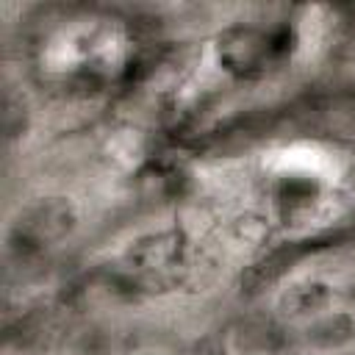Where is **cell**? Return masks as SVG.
Returning <instances> with one entry per match:
<instances>
[{"label": "cell", "instance_id": "3", "mask_svg": "<svg viewBox=\"0 0 355 355\" xmlns=\"http://www.w3.org/2000/svg\"><path fill=\"white\" fill-rule=\"evenodd\" d=\"M180 258V239L178 233H164V236H155L150 241H141L133 252H130V261L144 269V272H164L169 266H175Z\"/></svg>", "mask_w": 355, "mask_h": 355}, {"label": "cell", "instance_id": "2", "mask_svg": "<svg viewBox=\"0 0 355 355\" xmlns=\"http://www.w3.org/2000/svg\"><path fill=\"white\" fill-rule=\"evenodd\" d=\"M216 53H219V64L236 78H255L266 69L269 61H275L269 53L266 33L244 25L227 28L216 42Z\"/></svg>", "mask_w": 355, "mask_h": 355}, {"label": "cell", "instance_id": "1", "mask_svg": "<svg viewBox=\"0 0 355 355\" xmlns=\"http://www.w3.org/2000/svg\"><path fill=\"white\" fill-rule=\"evenodd\" d=\"M72 222L75 216L67 200H58V197L39 200L25 214H19L14 225V247L25 255L42 252L44 247L61 241L72 230Z\"/></svg>", "mask_w": 355, "mask_h": 355}, {"label": "cell", "instance_id": "8", "mask_svg": "<svg viewBox=\"0 0 355 355\" xmlns=\"http://www.w3.org/2000/svg\"><path fill=\"white\" fill-rule=\"evenodd\" d=\"M197 355H225V349H222L219 344H214V341H208V344H202V347L197 349Z\"/></svg>", "mask_w": 355, "mask_h": 355}, {"label": "cell", "instance_id": "4", "mask_svg": "<svg viewBox=\"0 0 355 355\" xmlns=\"http://www.w3.org/2000/svg\"><path fill=\"white\" fill-rule=\"evenodd\" d=\"M327 302V286L322 283H302V286H294L283 294L280 305L286 313H308V311H316Z\"/></svg>", "mask_w": 355, "mask_h": 355}, {"label": "cell", "instance_id": "5", "mask_svg": "<svg viewBox=\"0 0 355 355\" xmlns=\"http://www.w3.org/2000/svg\"><path fill=\"white\" fill-rule=\"evenodd\" d=\"M291 258H294V255H291L288 250H283V252H275V255L263 258L261 263H255V266L244 275V286H247V291H261L263 286L275 283V280L288 269Z\"/></svg>", "mask_w": 355, "mask_h": 355}, {"label": "cell", "instance_id": "6", "mask_svg": "<svg viewBox=\"0 0 355 355\" xmlns=\"http://www.w3.org/2000/svg\"><path fill=\"white\" fill-rule=\"evenodd\" d=\"M313 197H316V183L308 178H288L277 191V200L286 211H302L313 202Z\"/></svg>", "mask_w": 355, "mask_h": 355}, {"label": "cell", "instance_id": "7", "mask_svg": "<svg viewBox=\"0 0 355 355\" xmlns=\"http://www.w3.org/2000/svg\"><path fill=\"white\" fill-rule=\"evenodd\" d=\"M266 39H269V53H272V58H283V55L291 53V47H294V31H291L288 25L272 28V31L266 33Z\"/></svg>", "mask_w": 355, "mask_h": 355}]
</instances>
